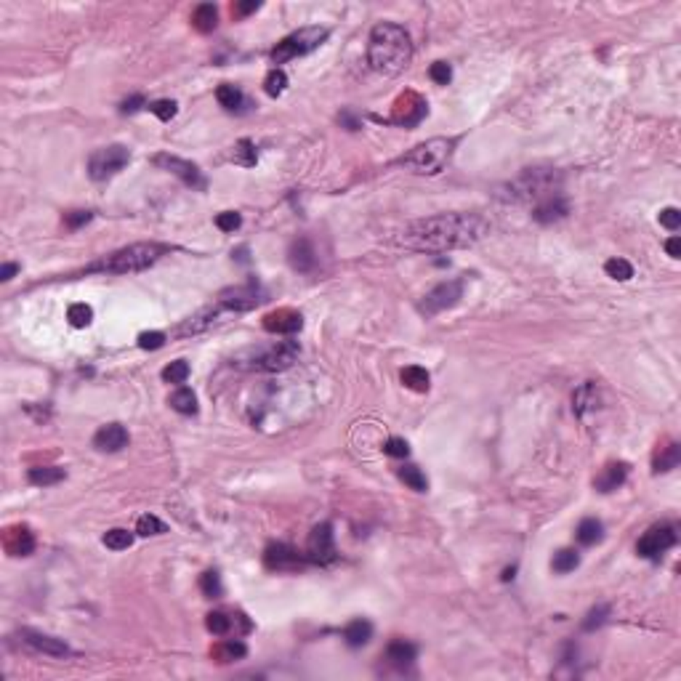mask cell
<instances>
[{
	"label": "cell",
	"instance_id": "cell-50",
	"mask_svg": "<svg viewBox=\"0 0 681 681\" xmlns=\"http://www.w3.org/2000/svg\"><path fill=\"white\" fill-rule=\"evenodd\" d=\"M384 453L386 455H391V458H407V453H410V448H407V442L405 439H399V437H391L384 445Z\"/></svg>",
	"mask_w": 681,
	"mask_h": 681
},
{
	"label": "cell",
	"instance_id": "cell-25",
	"mask_svg": "<svg viewBox=\"0 0 681 681\" xmlns=\"http://www.w3.org/2000/svg\"><path fill=\"white\" fill-rule=\"evenodd\" d=\"M596 405H599V391H596L593 384H583L575 391V397H572V410H575L578 418H583L588 410H596Z\"/></svg>",
	"mask_w": 681,
	"mask_h": 681
},
{
	"label": "cell",
	"instance_id": "cell-38",
	"mask_svg": "<svg viewBox=\"0 0 681 681\" xmlns=\"http://www.w3.org/2000/svg\"><path fill=\"white\" fill-rule=\"evenodd\" d=\"M131 543H133V532H128V529H122V527H115L104 535V546L112 549V551L131 549Z\"/></svg>",
	"mask_w": 681,
	"mask_h": 681
},
{
	"label": "cell",
	"instance_id": "cell-53",
	"mask_svg": "<svg viewBox=\"0 0 681 681\" xmlns=\"http://www.w3.org/2000/svg\"><path fill=\"white\" fill-rule=\"evenodd\" d=\"M258 9H261L258 0H248V3H234L232 14L237 16V19H243V16H248V14H253V11H258Z\"/></svg>",
	"mask_w": 681,
	"mask_h": 681
},
{
	"label": "cell",
	"instance_id": "cell-32",
	"mask_svg": "<svg viewBox=\"0 0 681 681\" xmlns=\"http://www.w3.org/2000/svg\"><path fill=\"white\" fill-rule=\"evenodd\" d=\"M402 384H405L407 389H413V391H418V394H423V391H428V373L426 367H418V365H410L402 370Z\"/></svg>",
	"mask_w": 681,
	"mask_h": 681
},
{
	"label": "cell",
	"instance_id": "cell-39",
	"mask_svg": "<svg viewBox=\"0 0 681 681\" xmlns=\"http://www.w3.org/2000/svg\"><path fill=\"white\" fill-rule=\"evenodd\" d=\"M67 320L72 327H88L93 320V309L88 304H72L67 309Z\"/></svg>",
	"mask_w": 681,
	"mask_h": 681
},
{
	"label": "cell",
	"instance_id": "cell-37",
	"mask_svg": "<svg viewBox=\"0 0 681 681\" xmlns=\"http://www.w3.org/2000/svg\"><path fill=\"white\" fill-rule=\"evenodd\" d=\"M200 591H203L208 599H218L224 593V586H221V575L216 569H208L200 575Z\"/></svg>",
	"mask_w": 681,
	"mask_h": 681
},
{
	"label": "cell",
	"instance_id": "cell-56",
	"mask_svg": "<svg viewBox=\"0 0 681 681\" xmlns=\"http://www.w3.org/2000/svg\"><path fill=\"white\" fill-rule=\"evenodd\" d=\"M16 272H19V264H3V269H0V280H3V283H9L11 277L16 275Z\"/></svg>",
	"mask_w": 681,
	"mask_h": 681
},
{
	"label": "cell",
	"instance_id": "cell-57",
	"mask_svg": "<svg viewBox=\"0 0 681 681\" xmlns=\"http://www.w3.org/2000/svg\"><path fill=\"white\" fill-rule=\"evenodd\" d=\"M511 578H514V567L506 569V572H503V580H511Z\"/></svg>",
	"mask_w": 681,
	"mask_h": 681
},
{
	"label": "cell",
	"instance_id": "cell-14",
	"mask_svg": "<svg viewBox=\"0 0 681 681\" xmlns=\"http://www.w3.org/2000/svg\"><path fill=\"white\" fill-rule=\"evenodd\" d=\"M306 554H298L293 546L287 543H269L264 551V564L266 569H275V572H293L301 569L306 564Z\"/></svg>",
	"mask_w": 681,
	"mask_h": 681
},
{
	"label": "cell",
	"instance_id": "cell-27",
	"mask_svg": "<svg viewBox=\"0 0 681 681\" xmlns=\"http://www.w3.org/2000/svg\"><path fill=\"white\" fill-rule=\"evenodd\" d=\"M681 460V448L676 445V442H665L662 448H658V453H655V460H652V466H655V471L660 474V471H671V468L679 466Z\"/></svg>",
	"mask_w": 681,
	"mask_h": 681
},
{
	"label": "cell",
	"instance_id": "cell-35",
	"mask_svg": "<svg viewBox=\"0 0 681 681\" xmlns=\"http://www.w3.org/2000/svg\"><path fill=\"white\" fill-rule=\"evenodd\" d=\"M399 474V479L405 482L407 487L410 490H416V492H426L428 490V479H426V474L421 471L418 466H402L397 471Z\"/></svg>",
	"mask_w": 681,
	"mask_h": 681
},
{
	"label": "cell",
	"instance_id": "cell-21",
	"mask_svg": "<svg viewBox=\"0 0 681 681\" xmlns=\"http://www.w3.org/2000/svg\"><path fill=\"white\" fill-rule=\"evenodd\" d=\"M567 203H564V197L561 194H554V197H546V200H540L535 208H532V218L535 221H540V224H551V221H559V218H564L567 216Z\"/></svg>",
	"mask_w": 681,
	"mask_h": 681
},
{
	"label": "cell",
	"instance_id": "cell-33",
	"mask_svg": "<svg viewBox=\"0 0 681 681\" xmlns=\"http://www.w3.org/2000/svg\"><path fill=\"white\" fill-rule=\"evenodd\" d=\"M216 99H218V104L224 107V110H229V112H234V110H240L243 107V91L237 88V85H232V83H221L218 88H216Z\"/></svg>",
	"mask_w": 681,
	"mask_h": 681
},
{
	"label": "cell",
	"instance_id": "cell-36",
	"mask_svg": "<svg viewBox=\"0 0 681 681\" xmlns=\"http://www.w3.org/2000/svg\"><path fill=\"white\" fill-rule=\"evenodd\" d=\"M232 160L237 165H245V168H253L255 165V147L250 139H240V142L234 144L232 149Z\"/></svg>",
	"mask_w": 681,
	"mask_h": 681
},
{
	"label": "cell",
	"instance_id": "cell-4",
	"mask_svg": "<svg viewBox=\"0 0 681 681\" xmlns=\"http://www.w3.org/2000/svg\"><path fill=\"white\" fill-rule=\"evenodd\" d=\"M298 354H301V349L295 341H275L269 346L245 349L243 354L234 357L232 365L243 367V370H255V373H280L293 365Z\"/></svg>",
	"mask_w": 681,
	"mask_h": 681
},
{
	"label": "cell",
	"instance_id": "cell-11",
	"mask_svg": "<svg viewBox=\"0 0 681 681\" xmlns=\"http://www.w3.org/2000/svg\"><path fill=\"white\" fill-rule=\"evenodd\" d=\"M428 104L426 99L416 91H405L397 96V102L391 107V122H397L402 128H413L426 117Z\"/></svg>",
	"mask_w": 681,
	"mask_h": 681
},
{
	"label": "cell",
	"instance_id": "cell-54",
	"mask_svg": "<svg viewBox=\"0 0 681 681\" xmlns=\"http://www.w3.org/2000/svg\"><path fill=\"white\" fill-rule=\"evenodd\" d=\"M144 107V96H131V99H125L122 102V112H136V110H142Z\"/></svg>",
	"mask_w": 681,
	"mask_h": 681
},
{
	"label": "cell",
	"instance_id": "cell-22",
	"mask_svg": "<svg viewBox=\"0 0 681 681\" xmlns=\"http://www.w3.org/2000/svg\"><path fill=\"white\" fill-rule=\"evenodd\" d=\"M389 660V665H394L397 671H405V668H410L413 662H416L418 658V647L416 644H410V641L405 639H397L391 641L386 647V655H384Z\"/></svg>",
	"mask_w": 681,
	"mask_h": 681
},
{
	"label": "cell",
	"instance_id": "cell-43",
	"mask_svg": "<svg viewBox=\"0 0 681 681\" xmlns=\"http://www.w3.org/2000/svg\"><path fill=\"white\" fill-rule=\"evenodd\" d=\"M186 378H189V365H186L184 359H176V362H171V365L163 370L165 384H176V386H179V384H184Z\"/></svg>",
	"mask_w": 681,
	"mask_h": 681
},
{
	"label": "cell",
	"instance_id": "cell-20",
	"mask_svg": "<svg viewBox=\"0 0 681 681\" xmlns=\"http://www.w3.org/2000/svg\"><path fill=\"white\" fill-rule=\"evenodd\" d=\"M287 261H290V266H293L295 272H312L317 264V255H315L312 243H309L306 237L293 240L290 248H287Z\"/></svg>",
	"mask_w": 681,
	"mask_h": 681
},
{
	"label": "cell",
	"instance_id": "cell-28",
	"mask_svg": "<svg viewBox=\"0 0 681 681\" xmlns=\"http://www.w3.org/2000/svg\"><path fill=\"white\" fill-rule=\"evenodd\" d=\"M211 655H213V660H218V662H232V660L245 658V655H248V647H245L240 639H224V641L216 644Z\"/></svg>",
	"mask_w": 681,
	"mask_h": 681
},
{
	"label": "cell",
	"instance_id": "cell-48",
	"mask_svg": "<svg viewBox=\"0 0 681 681\" xmlns=\"http://www.w3.org/2000/svg\"><path fill=\"white\" fill-rule=\"evenodd\" d=\"M139 346H142V349H147V352L163 349V346H165V333H160V330H152V333H142V336H139Z\"/></svg>",
	"mask_w": 681,
	"mask_h": 681
},
{
	"label": "cell",
	"instance_id": "cell-12",
	"mask_svg": "<svg viewBox=\"0 0 681 681\" xmlns=\"http://www.w3.org/2000/svg\"><path fill=\"white\" fill-rule=\"evenodd\" d=\"M306 559L315 564H330L336 559V540H333V527L322 522L309 532L306 540Z\"/></svg>",
	"mask_w": 681,
	"mask_h": 681
},
{
	"label": "cell",
	"instance_id": "cell-45",
	"mask_svg": "<svg viewBox=\"0 0 681 681\" xmlns=\"http://www.w3.org/2000/svg\"><path fill=\"white\" fill-rule=\"evenodd\" d=\"M149 112L157 115L160 120H173L176 117V112H179V104L173 102V99H157V102L149 104Z\"/></svg>",
	"mask_w": 681,
	"mask_h": 681
},
{
	"label": "cell",
	"instance_id": "cell-5",
	"mask_svg": "<svg viewBox=\"0 0 681 681\" xmlns=\"http://www.w3.org/2000/svg\"><path fill=\"white\" fill-rule=\"evenodd\" d=\"M453 149H455V139H428V142L418 144L413 152H407L402 157V165L421 176H434V173L445 171V165L453 157Z\"/></svg>",
	"mask_w": 681,
	"mask_h": 681
},
{
	"label": "cell",
	"instance_id": "cell-44",
	"mask_svg": "<svg viewBox=\"0 0 681 681\" xmlns=\"http://www.w3.org/2000/svg\"><path fill=\"white\" fill-rule=\"evenodd\" d=\"M285 88H287V75H285L283 70H272L269 75H266L264 91L269 93V96H280Z\"/></svg>",
	"mask_w": 681,
	"mask_h": 681
},
{
	"label": "cell",
	"instance_id": "cell-31",
	"mask_svg": "<svg viewBox=\"0 0 681 681\" xmlns=\"http://www.w3.org/2000/svg\"><path fill=\"white\" fill-rule=\"evenodd\" d=\"M30 482L32 485H38V487H48V485H59L61 479H64V468L59 466H35L30 468Z\"/></svg>",
	"mask_w": 681,
	"mask_h": 681
},
{
	"label": "cell",
	"instance_id": "cell-23",
	"mask_svg": "<svg viewBox=\"0 0 681 681\" xmlns=\"http://www.w3.org/2000/svg\"><path fill=\"white\" fill-rule=\"evenodd\" d=\"M628 479V463H607L596 477V490L599 492H612Z\"/></svg>",
	"mask_w": 681,
	"mask_h": 681
},
{
	"label": "cell",
	"instance_id": "cell-49",
	"mask_svg": "<svg viewBox=\"0 0 681 681\" xmlns=\"http://www.w3.org/2000/svg\"><path fill=\"white\" fill-rule=\"evenodd\" d=\"M607 615H610V607H593V610L588 612V618H586V623H583V628L586 630H593V628H599L601 623L607 621Z\"/></svg>",
	"mask_w": 681,
	"mask_h": 681
},
{
	"label": "cell",
	"instance_id": "cell-51",
	"mask_svg": "<svg viewBox=\"0 0 681 681\" xmlns=\"http://www.w3.org/2000/svg\"><path fill=\"white\" fill-rule=\"evenodd\" d=\"M660 224L665 226V229H679L681 226V211L679 208H662L660 211Z\"/></svg>",
	"mask_w": 681,
	"mask_h": 681
},
{
	"label": "cell",
	"instance_id": "cell-24",
	"mask_svg": "<svg viewBox=\"0 0 681 681\" xmlns=\"http://www.w3.org/2000/svg\"><path fill=\"white\" fill-rule=\"evenodd\" d=\"M344 639L349 647H365L367 641L373 639V623L357 618L344 628Z\"/></svg>",
	"mask_w": 681,
	"mask_h": 681
},
{
	"label": "cell",
	"instance_id": "cell-10",
	"mask_svg": "<svg viewBox=\"0 0 681 681\" xmlns=\"http://www.w3.org/2000/svg\"><path fill=\"white\" fill-rule=\"evenodd\" d=\"M676 546V529L671 524H655L650 527L636 543V554L644 556V559H658L662 556L668 549Z\"/></svg>",
	"mask_w": 681,
	"mask_h": 681
},
{
	"label": "cell",
	"instance_id": "cell-18",
	"mask_svg": "<svg viewBox=\"0 0 681 681\" xmlns=\"http://www.w3.org/2000/svg\"><path fill=\"white\" fill-rule=\"evenodd\" d=\"M3 546H6L9 556H30L35 551V535L27 524H14V527L6 529Z\"/></svg>",
	"mask_w": 681,
	"mask_h": 681
},
{
	"label": "cell",
	"instance_id": "cell-1",
	"mask_svg": "<svg viewBox=\"0 0 681 681\" xmlns=\"http://www.w3.org/2000/svg\"><path fill=\"white\" fill-rule=\"evenodd\" d=\"M487 232L490 224L477 213H439L407 224L397 243L421 253H445L479 243Z\"/></svg>",
	"mask_w": 681,
	"mask_h": 681
},
{
	"label": "cell",
	"instance_id": "cell-41",
	"mask_svg": "<svg viewBox=\"0 0 681 681\" xmlns=\"http://www.w3.org/2000/svg\"><path fill=\"white\" fill-rule=\"evenodd\" d=\"M604 272H607L612 280H621V283H625V280H630V277H633V266H630L625 258H610V261L604 264Z\"/></svg>",
	"mask_w": 681,
	"mask_h": 681
},
{
	"label": "cell",
	"instance_id": "cell-47",
	"mask_svg": "<svg viewBox=\"0 0 681 681\" xmlns=\"http://www.w3.org/2000/svg\"><path fill=\"white\" fill-rule=\"evenodd\" d=\"M240 224H243V216L234 213V211H224V213L216 216V226L221 232H234V229H240Z\"/></svg>",
	"mask_w": 681,
	"mask_h": 681
},
{
	"label": "cell",
	"instance_id": "cell-17",
	"mask_svg": "<svg viewBox=\"0 0 681 681\" xmlns=\"http://www.w3.org/2000/svg\"><path fill=\"white\" fill-rule=\"evenodd\" d=\"M19 636L27 647L43 652V655H51V658H67V655H70V647H67L61 639H56V636H48V633L30 630V628H21Z\"/></svg>",
	"mask_w": 681,
	"mask_h": 681
},
{
	"label": "cell",
	"instance_id": "cell-7",
	"mask_svg": "<svg viewBox=\"0 0 681 681\" xmlns=\"http://www.w3.org/2000/svg\"><path fill=\"white\" fill-rule=\"evenodd\" d=\"M327 35H330V32H327L325 27H301V30L290 32L287 38H283V41L275 46L272 61H275V64H285V61L317 51V48L327 41Z\"/></svg>",
	"mask_w": 681,
	"mask_h": 681
},
{
	"label": "cell",
	"instance_id": "cell-42",
	"mask_svg": "<svg viewBox=\"0 0 681 681\" xmlns=\"http://www.w3.org/2000/svg\"><path fill=\"white\" fill-rule=\"evenodd\" d=\"M136 532L144 535V538H149V535H163L165 524L157 517H152V514H144V517H139V522H136Z\"/></svg>",
	"mask_w": 681,
	"mask_h": 681
},
{
	"label": "cell",
	"instance_id": "cell-19",
	"mask_svg": "<svg viewBox=\"0 0 681 681\" xmlns=\"http://www.w3.org/2000/svg\"><path fill=\"white\" fill-rule=\"evenodd\" d=\"M128 431L120 423H107L93 434V448L99 453H120L122 448H128Z\"/></svg>",
	"mask_w": 681,
	"mask_h": 681
},
{
	"label": "cell",
	"instance_id": "cell-9",
	"mask_svg": "<svg viewBox=\"0 0 681 681\" xmlns=\"http://www.w3.org/2000/svg\"><path fill=\"white\" fill-rule=\"evenodd\" d=\"M460 298H463V283L460 280H448V283H439L437 287H431L423 295V301H421L418 309L426 317H434L439 312H445V309H453Z\"/></svg>",
	"mask_w": 681,
	"mask_h": 681
},
{
	"label": "cell",
	"instance_id": "cell-2",
	"mask_svg": "<svg viewBox=\"0 0 681 681\" xmlns=\"http://www.w3.org/2000/svg\"><path fill=\"white\" fill-rule=\"evenodd\" d=\"M413 56V43L405 27H399L394 21H381L370 32L367 41V61L370 67L381 75H399L407 67V61Z\"/></svg>",
	"mask_w": 681,
	"mask_h": 681
},
{
	"label": "cell",
	"instance_id": "cell-29",
	"mask_svg": "<svg viewBox=\"0 0 681 681\" xmlns=\"http://www.w3.org/2000/svg\"><path fill=\"white\" fill-rule=\"evenodd\" d=\"M578 543H583V546H596V543H601V538H604V524H601L599 519H583L578 524Z\"/></svg>",
	"mask_w": 681,
	"mask_h": 681
},
{
	"label": "cell",
	"instance_id": "cell-30",
	"mask_svg": "<svg viewBox=\"0 0 681 681\" xmlns=\"http://www.w3.org/2000/svg\"><path fill=\"white\" fill-rule=\"evenodd\" d=\"M168 402H171L173 410L181 413V416H194V413H197V397H194L192 389H186V386L176 389Z\"/></svg>",
	"mask_w": 681,
	"mask_h": 681
},
{
	"label": "cell",
	"instance_id": "cell-26",
	"mask_svg": "<svg viewBox=\"0 0 681 681\" xmlns=\"http://www.w3.org/2000/svg\"><path fill=\"white\" fill-rule=\"evenodd\" d=\"M218 24V9L213 3H200L192 14V27L197 32H213Z\"/></svg>",
	"mask_w": 681,
	"mask_h": 681
},
{
	"label": "cell",
	"instance_id": "cell-15",
	"mask_svg": "<svg viewBox=\"0 0 681 681\" xmlns=\"http://www.w3.org/2000/svg\"><path fill=\"white\" fill-rule=\"evenodd\" d=\"M152 163L157 165V168H163V171L173 173V176H179V179H181L184 184H189V186H200V189L205 186L200 168L194 163H189V160H181V157H176V154H154Z\"/></svg>",
	"mask_w": 681,
	"mask_h": 681
},
{
	"label": "cell",
	"instance_id": "cell-46",
	"mask_svg": "<svg viewBox=\"0 0 681 681\" xmlns=\"http://www.w3.org/2000/svg\"><path fill=\"white\" fill-rule=\"evenodd\" d=\"M428 78L437 83V85H448L453 80V70H450L448 61H434L431 70H428Z\"/></svg>",
	"mask_w": 681,
	"mask_h": 681
},
{
	"label": "cell",
	"instance_id": "cell-3",
	"mask_svg": "<svg viewBox=\"0 0 681 681\" xmlns=\"http://www.w3.org/2000/svg\"><path fill=\"white\" fill-rule=\"evenodd\" d=\"M168 253V245L157 243H136L128 248H120L115 253L104 255L102 261L88 266V272H107V275H131V272H142L147 266H152L160 255Z\"/></svg>",
	"mask_w": 681,
	"mask_h": 681
},
{
	"label": "cell",
	"instance_id": "cell-55",
	"mask_svg": "<svg viewBox=\"0 0 681 681\" xmlns=\"http://www.w3.org/2000/svg\"><path fill=\"white\" fill-rule=\"evenodd\" d=\"M665 250H668L671 258H681V240L679 237H671V240L665 243Z\"/></svg>",
	"mask_w": 681,
	"mask_h": 681
},
{
	"label": "cell",
	"instance_id": "cell-16",
	"mask_svg": "<svg viewBox=\"0 0 681 681\" xmlns=\"http://www.w3.org/2000/svg\"><path fill=\"white\" fill-rule=\"evenodd\" d=\"M304 327V317L295 309H277L264 317V330L275 333V336H293Z\"/></svg>",
	"mask_w": 681,
	"mask_h": 681
},
{
	"label": "cell",
	"instance_id": "cell-8",
	"mask_svg": "<svg viewBox=\"0 0 681 681\" xmlns=\"http://www.w3.org/2000/svg\"><path fill=\"white\" fill-rule=\"evenodd\" d=\"M128 160H131V152L122 144H110L88 157V173L93 181H107V179L117 176L128 165Z\"/></svg>",
	"mask_w": 681,
	"mask_h": 681
},
{
	"label": "cell",
	"instance_id": "cell-13",
	"mask_svg": "<svg viewBox=\"0 0 681 681\" xmlns=\"http://www.w3.org/2000/svg\"><path fill=\"white\" fill-rule=\"evenodd\" d=\"M261 301H266L264 290L255 283H250V285H240V287L224 290V293L218 295L216 306H218V309H229V312H248V309L258 306Z\"/></svg>",
	"mask_w": 681,
	"mask_h": 681
},
{
	"label": "cell",
	"instance_id": "cell-6",
	"mask_svg": "<svg viewBox=\"0 0 681 681\" xmlns=\"http://www.w3.org/2000/svg\"><path fill=\"white\" fill-rule=\"evenodd\" d=\"M559 186V179L554 171H540V168H527V171L519 176L517 181L509 184V200H517V203H527V200H535V205L546 197H554Z\"/></svg>",
	"mask_w": 681,
	"mask_h": 681
},
{
	"label": "cell",
	"instance_id": "cell-52",
	"mask_svg": "<svg viewBox=\"0 0 681 681\" xmlns=\"http://www.w3.org/2000/svg\"><path fill=\"white\" fill-rule=\"evenodd\" d=\"M93 218L91 211H70V213H64V224L70 226V229H78V226L88 224Z\"/></svg>",
	"mask_w": 681,
	"mask_h": 681
},
{
	"label": "cell",
	"instance_id": "cell-40",
	"mask_svg": "<svg viewBox=\"0 0 681 681\" xmlns=\"http://www.w3.org/2000/svg\"><path fill=\"white\" fill-rule=\"evenodd\" d=\"M205 625H208V630H211L213 636H226V633L232 630V618H229L226 612H211V615L205 618Z\"/></svg>",
	"mask_w": 681,
	"mask_h": 681
},
{
	"label": "cell",
	"instance_id": "cell-34",
	"mask_svg": "<svg viewBox=\"0 0 681 681\" xmlns=\"http://www.w3.org/2000/svg\"><path fill=\"white\" fill-rule=\"evenodd\" d=\"M578 564H580V554L575 549L556 551V554H554V561H551L554 572H559V575H567L572 569H578Z\"/></svg>",
	"mask_w": 681,
	"mask_h": 681
}]
</instances>
